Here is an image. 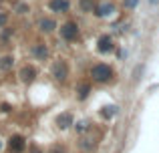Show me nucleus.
<instances>
[{"label":"nucleus","mask_w":159,"mask_h":153,"mask_svg":"<svg viewBox=\"0 0 159 153\" xmlns=\"http://www.w3.org/2000/svg\"><path fill=\"white\" fill-rule=\"evenodd\" d=\"M111 75H113V71H111L109 65H95V67L91 69V77L97 83H107L109 79H111Z\"/></svg>","instance_id":"1"},{"label":"nucleus","mask_w":159,"mask_h":153,"mask_svg":"<svg viewBox=\"0 0 159 153\" xmlns=\"http://www.w3.org/2000/svg\"><path fill=\"white\" fill-rule=\"evenodd\" d=\"M61 36L65 40H75L79 36V26H77V22H65L61 26Z\"/></svg>","instance_id":"2"},{"label":"nucleus","mask_w":159,"mask_h":153,"mask_svg":"<svg viewBox=\"0 0 159 153\" xmlns=\"http://www.w3.org/2000/svg\"><path fill=\"white\" fill-rule=\"evenodd\" d=\"M66 75H69V69H66V63H62V61H58V63L52 65V77L57 79V81H65Z\"/></svg>","instance_id":"3"},{"label":"nucleus","mask_w":159,"mask_h":153,"mask_svg":"<svg viewBox=\"0 0 159 153\" xmlns=\"http://www.w3.org/2000/svg\"><path fill=\"white\" fill-rule=\"evenodd\" d=\"M97 48L99 52H111L113 48H115V44H113V38L109 34H103L101 38L97 40Z\"/></svg>","instance_id":"4"},{"label":"nucleus","mask_w":159,"mask_h":153,"mask_svg":"<svg viewBox=\"0 0 159 153\" xmlns=\"http://www.w3.org/2000/svg\"><path fill=\"white\" fill-rule=\"evenodd\" d=\"M113 4H109V2H103V4H95V8H93V12L99 16V18H105V16L109 14H113Z\"/></svg>","instance_id":"5"},{"label":"nucleus","mask_w":159,"mask_h":153,"mask_svg":"<svg viewBox=\"0 0 159 153\" xmlns=\"http://www.w3.org/2000/svg\"><path fill=\"white\" fill-rule=\"evenodd\" d=\"M8 145H10V149L12 151H16V153H20L26 147V143H24V139L20 137V135H12L10 139H8Z\"/></svg>","instance_id":"6"},{"label":"nucleus","mask_w":159,"mask_h":153,"mask_svg":"<svg viewBox=\"0 0 159 153\" xmlns=\"http://www.w3.org/2000/svg\"><path fill=\"white\" fill-rule=\"evenodd\" d=\"M34 77H36L34 67H28V65H26V67L20 69V81H22V83H32Z\"/></svg>","instance_id":"7"},{"label":"nucleus","mask_w":159,"mask_h":153,"mask_svg":"<svg viewBox=\"0 0 159 153\" xmlns=\"http://www.w3.org/2000/svg\"><path fill=\"white\" fill-rule=\"evenodd\" d=\"M48 6H51L52 12H66L69 6H70V2H69V0H51Z\"/></svg>","instance_id":"8"},{"label":"nucleus","mask_w":159,"mask_h":153,"mask_svg":"<svg viewBox=\"0 0 159 153\" xmlns=\"http://www.w3.org/2000/svg\"><path fill=\"white\" fill-rule=\"evenodd\" d=\"M57 125L61 127V129H66L69 125H73V115L70 113H62L57 117Z\"/></svg>","instance_id":"9"},{"label":"nucleus","mask_w":159,"mask_h":153,"mask_svg":"<svg viewBox=\"0 0 159 153\" xmlns=\"http://www.w3.org/2000/svg\"><path fill=\"white\" fill-rule=\"evenodd\" d=\"M39 28H40L43 32H52L54 28H57V22H54L52 18H43V20L39 22Z\"/></svg>","instance_id":"10"},{"label":"nucleus","mask_w":159,"mask_h":153,"mask_svg":"<svg viewBox=\"0 0 159 153\" xmlns=\"http://www.w3.org/2000/svg\"><path fill=\"white\" fill-rule=\"evenodd\" d=\"M32 52H34V56H36V59H40V61H44L48 56V48L44 47V44H34Z\"/></svg>","instance_id":"11"},{"label":"nucleus","mask_w":159,"mask_h":153,"mask_svg":"<svg viewBox=\"0 0 159 153\" xmlns=\"http://www.w3.org/2000/svg\"><path fill=\"white\" fill-rule=\"evenodd\" d=\"M79 8H81L83 12H93L95 0H79Z\"/></svg>","instance_id":"12"},{"label":"nucleus","mask_w":159,"mask_h":153,"mask_svg":"<svg viewBox=\"0 0 159 153\" xmlns=\"http://www.w3.org/2000/svg\"><path fill=\"white\" fill-rule=\"evenodd\" d=\"M12 65H14V59H12V56H2V59H0V69H2V71L12 69Z\"/></svg>","instance_id":"13"},{"label":"nucleus","mask_w":159,"mask_h":153,"mask_svg":"<svg viewBox=\"0 0 159 153\" xmlns=\"http://www.w3.org/2000/svg\"><path fill=\"white\" fill-rule=\"evenodd\" d=\"M89 91H91V87L87 85V83H83V85L79 87V91H77V93H79V99H87V95H89Z\"/></svg>","instance_id":"14"},{"label":"nucleus","mask_w":159,"mask_h":153,"mask_svg":"<svg viewBox=\"0 0 159 153\" xmlns=\"http://www.w3.org/2000/svg\"><path fill=\"white\" fill-rule=\"evenodd\" d=\"M115 115V107H105L103 109V117H113Z\"/></svg>","instance_id":"15"},{"label":"nucleus","mask_w":159,"mask_h":153,"mask_svg":"<svg viewBox=\"0 0 159 153\" xmlns=\"http://www.w3.org/2000/svg\"><path fill=\"white\" fill-rule=\"evenodd\" d=\"M16 12H18V14H26L28 12V4H18V6H16Z\"/></svg>","instance_id":"16"},{"label":"nucleus","mask_w":159,"mask_h":153,"mask_svg":"<svg viewBox=\"0 0 159 153\" xmlns=\"http://www.w3.org/2000/svg\"><path fill=\"white\" fill-rule=\"evenodd\" d=\"M137 2H139V0H123V6L125 8H135Z\"/></svg>","instance_id":"17"},{"label":"nucleus","mask_w":159,"mask_h":153,"mask_svg":"<svg viewBox=\"0 0 159 153\" xmlns=\"http://www.w3.org/2000/svg\"><path fill=\"white\" fill-rule=\"evenodd\" d=\"M6 18H8L6 14H0V26H4V24H6Z\"/></svg>","instance_id":"18"},{"label":"nucleus","mask_w":159,"mask_h":153,"mask_svg":"<svg viewBox=\"0 0 159 153\" xmlns=\"http://www.w3.org/2000/svg\"><path fill=\"white\" fill-rule=\"evenodd\" d=\"M48 153H62V149H61V147H52V149L48 151Z\"/></svg>","instance_id":"19"},{"label":"nucleus","mask_w":159,"mask_h":153,"mask_svg":"<svg viewBox=\"0 0 159 153\" xmlns=\"http://www.w3.org/2000/svg\"><path fill=\"white\" fill-rule=\"evenodd\" d=\"M149 2H151V4H155V2H159V0H149Z\"/></svg>","instance_id":"20"}]
</instances>
